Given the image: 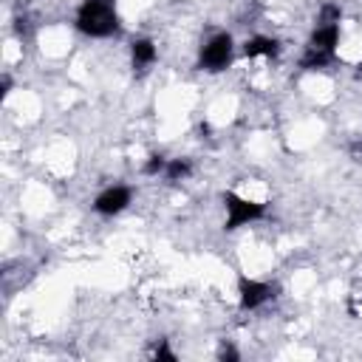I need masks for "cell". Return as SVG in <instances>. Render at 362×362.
Returning a JSON list of instances; mask_svg holds the SVG:
<instances>
[{"instance_id": "cell-1", "label": "cell", "mask_w": 362, "mask_h": 362, "mask_svg": "<svg viewBox=\"0 0 362 362\" xmlns=\"http://www.w3.org/2000/svg\"><path fill=\"white\" fill-rule=\"evenodd\" d=\"M76 28L88 37H110L119 28L116 0H85L76 11Z\"/></svg>"}, {"instance_id": "cell-2", "label": "cell", "mask_w": 362, "mask_h": 362, "mask_svg": "<svg viewBox=\"0 0 362 362\" xmlns=\"http://www.w3.org/2000/svg\"><path fill=\"white\" fill-rule=\"evenodd\" d=\"M337 42H339V23H331V25H317L308 45H305V54L300 59V65L305 71H317V68H325L331 59H334V51H337Z\"/></svg>"}, {"instance_id": "cell-3", "label": "cell", "mask_w": 362, "mask_h": 362, "mask_svg": "<svg viewBox=\"0 0 362 362\" xmlns=\"http://www.w3.org/2000/svg\"><path fill=\"white\" fill-rule=\"evenodd\" d=\"M223 206H226V229H238L249 221H257L266 215V206L249 198H240L238 192H223Z\"/></svg>"}, {"instance_id": "cell-4", "label": "cell", "mask_w": 362, "mask_h": 362, "mask_svg": "<svg viewBox=\"0 0 362 362\" xmlns=\"http://www.w3.org/2000/svg\"><path fill=\"white\" fill-rule=\"evenodd\" d=\"M229 62H232V37L226 31L215 34L212 40H206V45H201V54H198L201 68L215 74V71H223Z\"/></svg>"}, {"instance_id": "cell-5", "label": "cell", "mask_w": 362, "mask_h": 362, "mask_svg": "<svg viewBox=\"0 0 362 362\" xmlns=\"http://www.w3.org/2000/svg\"><path fill=\"white\" fill-rule=\"evenodd\" d=\"M274 297V286L263 283V280H252V277H240L238 280V300L243 311H255L263 303H269Z\"/></svg>"}, {"instance_id": "cell-6", "label": "cell", "mask_w": 362, "mask_h": 362, "mask_svg": "<svg viewBox=\"0 0 362 362\" xmlns=\"http://www.w3.org/2000/svg\"><path fill=\"white\" fill-rule=\"evenodd\" d=\"M127 204H130V189H127V187H107L105 192L96 195L93 209H96L99 215H116V212H122Z\"/></svg>"}, {"instance_id": "cell-7", "label": "cell", "mask_w": 362, "mask_h": 362, "mask_svg": "<svg viewBox=\"0 0 362 362\" xmlns=\"http://www.w3.org/2000/svg\"><path fill=\"white\" fill-rule=\"evenodd\" d=\"M280 51V45H277V40H272V37H263V34H257V37H249L246 40V45H243V54L252 59V57H274Z\"/></svg>"}, {"instance_id": "cell-8", "label": "cell", "mask_w": 362, "mask_h": 362, "mask_svg": "<svg viewBox=\"0 0 362 362\" xmlns=\"http://www.w3.org/2000/svg\"><path fill=\"white\" fill-rule=\"evenodd\" d=\"M130 57H133V68L144 71L147 65H153V62H156L158 51H156V45H153V40H136V42H133V48H130Z\"/></svg>"}, {"instance_id": "cell-9", "label": "cell", "mask_w": 362, "mask_h": 362, "mask_svg": "<svg viewBox=\"0 0 362 362\" xmlns=\"http://www.w3.org/2000/svg\"><path fill=\"white\" fill-rule=\"evenodd\" d=\"M189 161L187 158H173V161H167V170H164V175L170 178V181H181V178H187L189 175Z\"/></svg>"}, {"instance_id": "cell-10", "label": "cell", "mask_w": 362, "mask_h": 362, "mask_svg": "<svg viewBox=\"0 0 362 362\" xmlns=\"http://www.w3.org/2000/svg\"><path fill=\"white\" fill-rule=\"evenodd\" d=\"M348 311L354 317H362V280H356L351 286V294H348Z\"/></svg>"}, {"instance_id": "cell-11", "label": "cell", "mask_w": 362, "mask_h": 362, "mask_svg": "<svg viewBox=\"0 0 362 362\" xmlns=\"http://www.w3.org/2000/svg\"><path fill=\"white\" fill-rule=\"evenodd\" d=\"M331 23H339V6L325 3V6L320 8V20H317V25H331Z\"/></svg>"}, {"instance_id": "cell-12", "label": "cell", "mask_w": 362, "mask_h": 362, "mask_svg": "<svg viewBox=\"0 0 362 362\" xmlns=\"http://www.w3.org/2000/svg\"><path fill=\"white\" fill-rule=\"evenodd\" d=\"M141 170H144V175H158V173L167 170V158H164V156H150Z\"/></svg>"}, {"instance_id": "cell-13", "label": "cell", "mask_w": 362, "mask_h": 362, "mask_svg": "<svg viewBox=\"0 0 362 362\" xmlns=\"http://www.w3.org/2000/svg\"><path fill=\"white\" fill-rule=\"evenodd\" d=\"M150 356H153V359H170V362H175V354L167 348V342H164V339L153 348V354H150Z\"/></svg>"}, {"instance_id": "cell-14", "label": "cell", "mask_w": 362, "mask_h": 362, "mask_svg": "<svg viewBox=\"0 0 362 362\" xmlns=\"http://www.w3.org/2000/svg\"><path fill=\"white\" fill-rule=\"evenodd\" d=\"M221 359H238V351L235 348H221Z\"/></svg>"}]
</instances>
